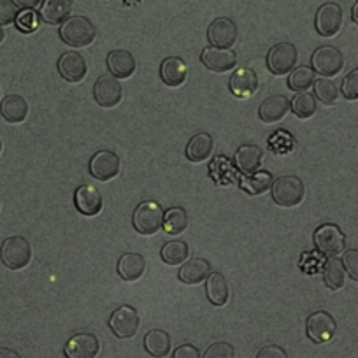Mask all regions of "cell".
<instances>
[{"label":"cell","mask_w":358,"mask_h":358,"mask_svg":"<svg viewBox=\"0 0 358 358\" xmlns=\"http://www.w3.org/2000/svg\"><path fill=\"white\" fill-rule=\"evenodd\" d=\"M18 18V6L13 0H0V25H11Z\"/></svg>","instance_id":"cell-39"},{"label":"cell","mask_w":358,"mask_h":358,"mask_svg":"<svg viewBox=\"0 0 358 358\" xmlns=\"http://www.w3.org/2000/svg\"><path fill=\"white\" fill-rule=\"evenodd\" d=\"M206 294H208L209 302L216 308H222L229 301V283L220 273H213L208 276V285H206Z\"/></svg>","instance_id":"cell-29"},{"label":"cell","mask_w":358,"mask_h":358,"mask_svg":"<svg viewBox=\"0 0 358 358\" xmlns=\"http://www.w3.org/2000/svg\"><path fill=\"white\" fill-rule=\"evenodd\" d=\"M60 39L72 48H85L95 41L97 29L85 16H72L60 27Z\"/></svg>","instance_id":"cell-1"},{"label":"cell","mask_w":358,"mask_h":358,"mask_svg":"<svg viewBox=\"0 0 358 358\" xmlns=\"http://www.w3.org/2000/svg\"><path fill=\"white\" fill-rule=\"evenodd\" d=\"M202 358H236V350L229 343H215L206 350Z\"/></svg>","instance_id":"cell-38"},{"label":"cell","mask_w":358,"mask_h":358,"mask_svg":"<svg viewBox=\"0 0 358 358\" xmlns=\"http://www.w3.org/2000/svg\"><path fill=\"white\" fill-rule=\"evenodd\" d=\"M311 65L315 72L325 78H332L337 76L344 67V57L337 48L334 46H320L318 50L313 53Z\"/></svg>","instance_id":"cell-7"},{"label":"cell","mask_w":358,"mask_h":358,"mask_svg":"<svg viewBox=\"0 0 358 358\" xmlns=\"http://www.w3.org/2000/svg\"><path fill=\"white\" fill-rule=\"evenodd\" d=\"M288 109H290L288 99L283 97V95H274V97H268L262 102L260 109H258V115H260L262 122L276 123L287 115Z\"/></svg>","instance_id":"cell-24"},{"label":"cell","mask_w":358,"mask_h":358,"mask_svg":"<svg viewBox=\"0 0 358 358\" xmlns=\"http://www.w3.org/2000/svg\"><path fill=\"white\" fill-rule=\"evenodd\" d=\"M299 53L297 48L292 43H280L267 53V67L268 71L276 76H283L290 72L297 65Z\"/></svg>","instance_id":"cell-8"},{"label":"cell","mask_w":358,"mask_h":358,"mask_svg":"<svg viewBox=\"0 0 358 358\" xmlns=\"http://www.w3.org/2000/svg\"><path fill=\"white\" fill-rule=\"evenodd\" d=\"M13 2L22 9H34L41 4V0H13Z\"/></svg>","instance_id":"cell-44"},{"label":"cell","mask_w":358,"mask_h":358,"mask_svg":"<svg viewBox=\"0 0 358 358\" xmlns=\"http://www.w3.org/2000/svg\"><path fill=\"white\" fill-rule=\"evenodd\" d=\"M201 60L209 71L213 72H227L232 71L237 64V57L234 51L225 48H206L201 55Z\"/></svg>","instance_id":"cell-16"},{"label":"cell","mask_w":358,"mask_h":358,"mask_svg":"<svg viewBox=\"0 0 358 358\" xmlns=\"http://www.w3.org/2000/svg\"><path fill=\"white\" fill-rule=\"evenodd\" d=\"M262 157H264V153H262L260 148L255 146V144H244L237 150L236 165L244 174H251V172L258 171L262 164Z\"/></svg>","instance_id":"cell-27"},{"label":"cell","mask_w":358,"mask_h":358,"mask_svg":"<svg viewBox=\"0 0 358 358\" xmlns=\"http://www.w3.org/2000/svg\"><path fill=\"white\" fill-rule=\"evenodd\" d=\"M341 92H343V95L348 101H358V69H353V71L343 79Z\"/></svg>","instance_id":"cell-37"},{"label":"cell","mask_w":358,"mask_h":358,"mask_svg":"<svg viewBox=\"0 0 358 358\" xmlns=\"http://www.w3.org/2000/svg\"><path fill=\"white\" fill-rule=\"evenodd\" d=\"M316 30L323 37H334L343 27V9L336 2H327L316 13Z\"/></svg>","instance_id":"cell-12"},{"label":"cell","mask_w":358,"mask_h":358,"mask_svg":"<svg viewBox=\"0 0 358 358\" xmlns=\"http://www.w3.org/2000/svg\"><path fill=\"white\" fill-rule=\"evenodd\" d=\"M316 81L315 69L308 67V65H302L297 67L288 78V86L294 92H308V88H311Z\"/></svg>","instance_id":"cell-34"},{"label":"cell","mask_w":358,"mask_h":358,"mask_svg":"<svg viewBox=\"0 0 358 358\" xmlns=\"http://www.w3.org/2000/svg\"><path fill=\"white\" fill-rule=\"evenodd\" d=\"M257 358H288V353L281 346L271 344V346H264L257 353Z\"/></svg>","instance_id":"cell-42"},{"label":"cell","mask_w":358,"mask_h":358,"mask_svg":"<svg viewBox=\"0 0 358 358\" xmlns=\"http://www.w3.org/2000/svg\"><path fill=\"white\" fill-rule=\"evenodd\" d=\"M165 232L171 236H179L188 227V215L183 208H171L164 215Z\"/></svg>","instance_id":"cell-33"},{"label":"cell","mask_w":358,"mask_h":358,"mask_svg":"<svg viewBox=\"0 0 358 358\" xmlns=\"http://www.w3.org/2000/svg\"><path fill=\"white\" fill-rule=\"evenodd\" d=\"M146 271V260L139 253H125L118 260V274L125 281H137Z\"/></svg>","instance_id":"cell-25"},{"label":"cell","mask_w":358,"mask_h":358,"mask_svg":"<svg viewBox=\"0 0 358 358\" xmlns=\"http://www.w3.org/2000/svg\"><path fill=\"white\" fill-rule=\"evenodd\" d=\"M164 209L153 201L141 202L134 211L132 223L134 229L143 236H151L164 227Z\"/></svg>","instance_id":"cell-4"},{"label":"cell","mask_w":358,"mask_h":358,"mask_svg":"<svg viewBox=\"0 0 358 358\" xmlns=\"http://www.w3.org/2000/svg\"><path fill=\"white\" fill-rule=\"evenodd\" d=\"M190 250L185 241H169L162 246L160 257L167 265H181L187 262Z\"/></svg>","instance_id":"cell-32"},{"label":"cell","mask_w":358,"mask_h":358,"mask_svg":"<svg viewBox=\"0 0 358 358\" xmlns=\"http://www.w3.org/2000/svg\"><path fill=\"white\" fill-rule=\"evenodd\" d=\"M72 2L71 0H44L41 6V20L50 25H60L71 18Z\"/></svg>","instance_id":"cell-18"},{"label":"cell","mask_w":358,"mask_h":358,"mask_svg":"<svg viewBox=\"0 0 358 358\" xmlns=\"http://www.w3.org/2000/svg\"><path fill=\"white\" fill-rule=\"evenodd\" d=\"M94 97L102 108H116L123 99V85L113 74H104L95 81Z\"/></svg>","instance_id":"cell-9"},{"label":"cell","mask_w":358,"mask_h":358,"mask_svg":"<svg viewBox=\"0 0 358 358\" xmlns=\"http://www.w3.org/2000/svg\"><path fill=\"white\" fill-rule=\"evenodd\" d=\"M343 264L346 273L351 276V280L358 281V250L344 251Z\"/></svg>","instance_id":"cell-41"},{"label":"cell","mask_w":358,"mask_h":358,"mask_svg":"<svg viewBox=\"0 0 358 358\" xmlns=\"http://www.w3.org/2000/svg\"><path fill=\"white\" fill-rule=\"evenodd\" d=\"M273 183L274 179L268 172L255 171L251 172V176H248V178H244L243 181H241V188H243L244 192H248L250 195H260L264 194V192H267L268 188H273Z\"/></svg>","instance_id":"cell-31"},{"label":"cell","mask_w":358,"mask_h":358,"mask_svg":"<svg viewBox=\"0 0 358 358\" xmlns=\"http://www.w3.org/2000/svg\"><path fill=\"white\" fill-rule=\"evenodd\" d=\"M292 111L295 116L302 120L311 118L316 113V99L308 92H297L294 99H292Z\"/></svg>","instance_id":"cell-35"},{"label":"cell","mask_w":358,"mask_h":358,"mask_svg":"<svg viewBox=\"0 0 358 358\" xmlns=\"http://www.w3.org/2000/svg\"><path fill=\"white\" fill-rule=\"evenodd\" d=\"M58 72L67 83H81L85 79L88 67L83 55L76 51H67L58 58Z\"/></svg>","instance_id":"cell-15"},{"label":"cell","mask_w":358,"mask_h":358,"mask_svg":"<svg viewBox=\"0 0 358 358\" xmlns=\"http://www.w3.org/2000/svg\"><path fill=\"white\" fill-rule=\"evenodd\" d=\"M258 88V78L251 69H241V71L234 72L230 78V92L236 97H250L257 92Z\"/></svg>","instance_id":"cell-23"},{"label":"cell","mask_w":358,"mask_h":358,"mask_svg":"<svg viewBox=\"0 0 358 358\" xmlns=\"http://www.w3.org/2000/svg\"><path fill=\"white\" fill-rule=\"evenodd\" d=\"M171 336L165 330H150L144 336V348L155 358H164L171 353Z\"/></svg>","instance_id":"cell-28"},{"label":"cell","mask_w":358,"mask_h":358,"mask_svg":"<svg viewBox=\"0 0 358 358\" xmlns=\"http://www.w3.org/2000/svg\"><path fill=\"white\" fill-rule=\"evenodd\" d=\"M315 95L327 106L336 104L337 99H339V88L336 86V83L330 81V79L322 78L318 81H315Z\"/></svg>","instance_id":"cell-36"},{"label":"cell","mask_w":358,"mask_h":358,"mask_svg":"<svg viewBox=\"0 0 358 358\" xmlns=\"http://www.w3.org/2000/svg\"><path fill=\"white\" fill-rule=\"evenodd\" d=\"M141 327L139 315L132 306H122L115 309L109 318V329L113 330L116 337L120 339H132Z\"/></svg>","instance_id":"cell-6"},{"label":"cell","mask_w":358,"mask_h":358,"mask_svg":"<svg viewBox=\"0 0 358 358\" xmlns=\"http://www.w3.org/2000/svg\"><path fill=\"white\" fill-rule=\"evenodd\" d=\"M0 115L9 123H22L29 116V104L20 95H8L0 104Z\"/></svg>","instance_id":"cell-26"},{"label":"cell","mask_w":358,"mask_h":358,"mask_svg":"<svg viewBox=\"0 0 358 358\" xmlns=\"http://www.w3.org/2000/svg\"><path fill=\"white\" fill-rule=\"evenodd\" d=\"M74 204L81 215L95 216L102 209V195L99 194L97 188L94 187H79L74 194Z\"/></svg>","instance_id":"cell-17"},{"label":"cell","mask_w":358,"mask_h":358,"mask_svg":"<svg viewBox=\"0 0 358 358\" xmlns=\"http://www.w3.org/2000/svg\"><path fill=\"white\" fill-rule=\"evenodd\" d=\"M4 37H6L4 29H2V27H0V43H2V41H4Z\"/></svg>","instance_id":"cell-47"},{"label":"cell","mask_w":358,"mask_h":358,"mask_svg":"<svg viewBox=\"0 0 358 358\" xmlns=\"http://www.w3.org/2000/svg\"><path fill=\"white\" fill-rule=\"evenodd\" d=\"M0 258H2L6 267L13 268V271H18V268L27 267L30 264L32 248H30V243L25 237H8L2 243V248H0Z\"/></svg>","instance_id":"cell-3"},{"label":"cell","mask_w":358,"mask_h":358,"mask_svg":"<svg viewBox=\"0 0 358 358\" xmlns=\"http://www.w3.org/2000/svg\"><path fill=\"white\" fill-rule=\"evenodd\" d=\"M0 151H2V141H0Z\"/></svg>","instance_id":"cell-48"},{"label":"cell","mask_w":358,"mask_h":358,"mask_svg":"<svg viewBox=\"0 0 358 358\" xmlns=\"http://www.w3.org/2000/svg\"><path fill=\"white\" fill-rule=\"evenodd\" d=\"M323 281L330 290H339L344 287L346 268H344L343 260H339L337 257H329V260L325 262V267H323Z\"/></svg>","instance_id":"cell-30"},{"label":"cell","mask_w":358,"mask_h":358,"mask_svg":"<svg viewBox=\"0 0 358 358\" xmlns=\"http://www.w3.org/2000/svg\"><path fill=\"white\" fill-rule=\"evenodd\" d=\"M351 20H353L355 25H358V0L355 2L353 9H351Z\"/></svg>","instance_id":"cell-46"},{"label":"cell","mask_w":358,"mask_h":358,"mask_svg":"<svg viewBox=\"0 0 358 358\" xmlns=\"http://www.w3.org/2000/svg\"><path fill=\"white\" fill-rule=\"evenodd\" d=\"M306 188L297 176H281L273 183V201L281 208H294L304 201Z\"/></svg>","instance_id":"cell-2"},{"label":"cell","mask_w":358,"mask_h":358,"mask_svg":"<svg viewBox=\"0 0 358 358\" xmlns=\"http://www.w3.org/2000/svg\"><path fill=\"white\" fill-rule=\"evenodd\" d=\"M187 64L178 57H169L160 65V78L167 86H181L187 81Z\"/></svg>","instance_id":"cell-20"},{"label":"cell","mask_w":358,"mask_h":358,"mask_svg":"<svg viewBox=\"0 0 358 358\" xmlns=\"http://www.w3.org/2000/svg\"><path fill=\"white\" fill-rule=\"evenodd\" d=\"M208 41L215 48L229 50L237 41V27L230 18H218L209 25Z\"/></svg>","instance_id":"cell-14"},{"label":"cell","mask_w":358,"mask_h":358,"mask_svg":"<svg viewBox=\"0 0 358 358\" xmlns=\"http://www.w3.org/2000/svg\"><path fill=\"white\" fill-rule=\"evenodd\" d=\"M101 351V343L94 334L81 332L72 336L64 348L67 358H95Z\"/></svg>","instance_id":"cell-13"},{"label":"cell","mask_w":358,"mask_h":358,"mask_svg":"<svg viewBox=\"0 0 358 358\" xmlns=\"http://www.w3.org/2000/svg\"><path fill=\"white\" fill-rule=\"evenodd\" d=\"M88 169L97 181H109L120 174V157L109 150H101L92 157Z\"/></svg>","instance_id":"cell-11"},{"label":"cell","mask_w":358,"mask_h":358,"mask_svg":"<svg viewBox=\"0 0 358 358\" xmlns=\"http://www.w3.org/2000/svg\"><path fill=\"white\" fill-rule=\"evenodd\" d=\"M108 67L113 76L118 79H127L136 72V60L130 51L115 50L108 55Z\"/></svg>","instance_id":"cell-22"},{"label":"cell","mask_w":358,"mask_h":358,"mask_svg":"<svg viewBox=\"0 0 358 358\" xmlns=\"http://www.w3.org/2000/svg\"><path fill=\"white\" fill-rule=\"evenodd\" d=\"M172 358H202L201 351L197 350L192 344H183V346H179L178 350L174 351Z\"/></svg>","instance_id":"cell-43"},{"label":"cell","mask_w":358,"mask_h":358,"mask_svg":"<svg viewBox=\"0 0 358 358\" xmlns=\"http://www.w3.org/2000/svg\"><path fill=\"white\" fill-rule=\"evenodd\" d=\"M313 239H315L316 250L327 257H337L346 246V237H344L343 230L332 223H327V225L316 229Z\"/></svg>","instance_id":"cell-5"},{"label":"cell","mask_w":358,"mask_h":358,"mask_svg":"<svg viewBox=\"0 0 358 358\" xmlns=\"http://www.w3.org/2000/svg\"><path fill=\"white\" fill-rule=\"evenodd\" d=\"M211 274V264L204 258H190L179 268V280L187 285H199Z\"/></svg>","instance_id":"cell-19"},{"label":"cell","mask_w":358,"mask_h":358,"mask_svg":"<svg viewBox=\"0 0 358 358\" xmlns=\"http://www.w3.org/2000/svg\"><path fill=\"white\" fill-rule=\"evenodd\" d=\"M213 146H215V141H213L211 134L201 132L195 134L187 144V158L194 164H201L206 162L213 153Z\"/></svg>","instance_id":"cell-21"},{"label":"cell","mask_w":358,"mask_h":358,"mask_svg":"<svg viewBox=\"0 0 358 358\" xmlns=\"http://www.w3.org/2000/svg\"><path fill=\"white\" fill-rule=\"evenodd\" d=\"M336 320L327 311L313 313L308 318V322H306V334L316 344L329 343L334 337V334H336Z\"/></svg>","instance_id":"cell-10"},{"label":"cell","mask_w":358,"mask_h":358,"mask_svg":"<svg viewBox=\"0 0 358 358\" xmlns=\"http://www.w3.org/2000/svg\"><path fill=\"white\" fill-rule=\"evenodd\" d=\"M16 25L22 32H34L37 29V15L32 9H25L22 15H18L16 18Z\"/></svg>","instance_id":"cell-40"},{"label":"cell","mask_w":358,"mask_h":358,"mask_svg":"<svg viewBox=\"0 0 358 358\" xmlns=\"http://www.w3.org/2000/svg\"><path fill=\"white\" fill-rule=\"evenodd\" d=\"M0 358H22L18 351L11 350V348H0Z\"/></svg>","instance_id":"cell-45"}]
</instances>
